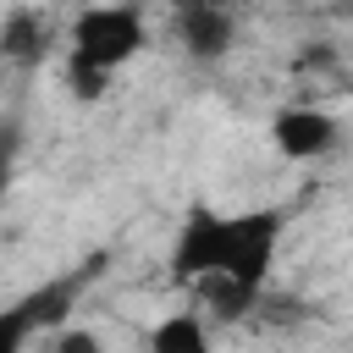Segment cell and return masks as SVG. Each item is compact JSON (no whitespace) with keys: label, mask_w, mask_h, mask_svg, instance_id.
Here are the masks:
<instances>
[{"label":"cell","mask_w":353,"mask_h":353,"mask_svg":"<svg viewBox=\"0 0 353 353\" xmlns=\"http://www.w3.org/2000/svg\"><path fill=\"white\" fill-rule=\"evenodd\" d=\"M11 154H17V127L0 132V193H6V182H11Z\"/></svg>","instance_id":"ba28073f"},{"label":"cell","mask_w":353,"mask_h":353,"mask_svg":"<svg viewBox=\"0 0 353 353\" xmlns=\"http://www.w3.org/2000/svg\"><path fill=\"white\" fill-rule=\"evenodd\" d=\"M143 44H149V22L132 0L83 6L66 28V88L77 99H105L116 72L138 61Z\"/></svg>","instance_id":"7a4b0ae2"},{"label":"cell","mask_w":353,"mask_h":353,"mask_svg":"<svg viewBox=\"0 0 353 353\" xmlns=\"http://www.w3.org/2000/svg\"><path fill=\"white\" fill-rule=\"evenodd\" d=\"M149 347H154V353H204V347H210V331H204L199 309H171V314L149 331Z\"/></svg>","instance_id":"8992f818"},{"label":"cell","mask_w":353,"mask_h":353,"mask_svg":"<svg viewBox=\"0 0 353 353\" xmlns=\"http://www.w3.org/2000/svg\"><path fill=\"white\" fill-rule=\"evenodd\" d=\"M44 39H50V22L39 11H11L0 22V55H11V61H39Z\"/></svg>","instance_id":"52a82bcc"},{"label":"cell","mask_w":353,"mask_h":353,"mask_svg":"<svg viewBox=\"0 0 353 353\" xmlns=\"http://www.w3.org/2000/svg\"><path fill=\"white\" fill-rule=\"evenodd\" d=\"M88 276H94V265H83V270H72V276H55V281L22 292L11 309H0V353H17V347H28V342L50 336V331L72 314L77 287H83Z\"/></svg>","instance_id":"3957f363"},{"label":"cell","mask_w":353,"mask_h":353,"mask_svg":"<svg viewBox=\"0 0 353 353\" xmlns=\"http://www.w3.org/2000/svg\"><path fill=\"white\" fill-rule=\"evenodd\" d=\"M270 143H276V154L309 165V160H325L342 143V121L320 105H287V110L270 116Z\"/></svg>","instance_id":"277c9868"},{"label":"cell","mask_w":353,"mask_h":353,"mask_svg":"<svg viewBox=\"0 0 353 353\" xmlns=\"http://www.w3.org/2000/svg\"><path fill=\"white\" fill-rule=\"evenodd\" d=\"M176 39L193 61H221L237 39V17L226 0H176Z\"/></svg>","instance_id":"5b68a950"},{"label":"cell","mask_w":353,"mask_h":353,"mask_svg":"<svg viewBox=\"0 0 353 353\" xmlns=\"http://www.w3.org/2000/svg\"><path fill=\"white\" fill-rule=\"evenodd\" d=\"M287 215L281 210H243V215H221L210 204H193L176 243H171V276L188 281L210 314L237 320L243 309H254V298L265 292V276L276 265Z\"/></svg>","instance_id":"6da1fadb"}]
</instances>
